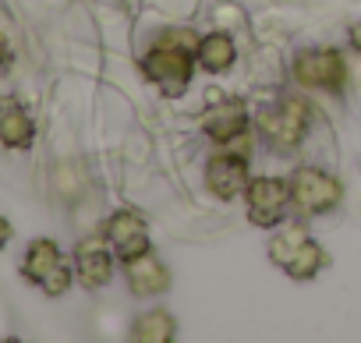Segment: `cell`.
Instances as JSON below:
<instances>
[{
  "instance_id": "1",
  "label": "cell",
  "mask_w": 361,
  "mask_h": 343,
  "mask_svg": "<svg viewBox=\"0 0 361 343\" xmlns=\"http://www.w3.org/2000/svg\"><path fill=\"white\" fill-rule=\"evenodd\" d=\"M269 258H273L280 269H287L294 280L315 276V273L322 269V262H326L322 248L308 237V230H305L301 223L283 227V230L269 241Z\"/></svg>"
},
{
  "instance_id": "2",
  "label": "cell",
  "mask_w": 361,
  "mask_h": 343,
  "mask_svg": "<svg viewBox=\"0 0 361 343\" xmlns=\"http://www.w3.org/2000/svg\"><path fill=\"white\" fill-rule=\"evenodd\" d=\"M308 117H312V110L305 99H280L276 106L262 110L259 127L273 149H294L308 131Z\"/></svg>"
},
{
  "instance_id": "3",
  "label": "cell",
  "mask_w": 361,
  "mask_h": 343,
  "mask_svg": "<svg viewBox=\"0 0 361 343\" xmlns=\"http://www.w3.org/2000/svg\"><path fill=\"white\" fill-rule=\"evenodd\" d=\"M22 273H25L32 283H39L50 297H61V294L71 287V273L64 269L57 244H54V241H47V237L32 241V248H29V255H25Z\"/></svg>"
},
{
  "instance_id": "4",
  "label": "cell",
  "mask_w": 361,
  "mask_h": 343,
  "mask_svg": "<svg viewBox=\"0 0 361 343\" xmlns=\"http://www.w3.org/2000/svg\"><path fill=\"white\" fill-rule=\"evenodd\" d=\"M290 199H294V206L301 213L315 216V213H326V209H333L340 202V185L329 174L315 170V166H301L298 174L290 177Z\"/></svg>"
},
{
  "instance_id": "5",
  "label": "cell",
  "mask_w": 361,
  "mask_h": 343,
  "mask_svg": "<svg viewBox=\"0 0 361 343\" xmlns=\"http://www.w3.org/2000/svg\"><path fill=\"white\" fill-rule=\"evenodd\" d=\"M142 71H145V78H152L166 96H177L180 89L188 85V78H192V54L180 50V46H156L152 54H145Z\"/></svg>"
},
{
  "instance_id": "6",
  "label": "cell",
  "mask_w": 361,
  "mask_h": 343,
  "mask_svg": "<svg viewBox=\"0 0 361 343\" xmlns=\"http://www.w3.org/2000/svg\"><path fill=\"white\" fill-rule=\"evenodd\" d=\"M347 75V64L336 50H308L294 64V78L308 89H340Z\"/></svg>"
},
{
  "instance_id": "7",
  "label": "cell",
  "mask_w": 361,
  "mask_h": 343,
  "mask_svg": "<svg viewBox=\"0 0 361 343\" xmlns=\"http://www.w3.org/2000/svg\"><path fill=\"white\" fill-rule=\"evenodd\" d=\"M283 202H287V185L276 181V177H259L248 185V216L255 227H273L280 223V213H283Z\"/></svg>"
},
{
  "instance_id": "8",
  "label": "cell",
  "mask_w": 361,
  "mask_h": 343,
  "mask_svg": "<svg viewBox=\"0 0 361 343\" xmlns=\"http://www.w3.org/2000/svg\"><path fill=\"white\" fill-rule=\"evenodd\" d=\"M106 237L114 241L117 255L128 258V262L149 251V230H145V220H142L138 213H128V209H124V213L110 216V223H106Z\"/></svg>"
},
{
  "instance_id": "9",
  "label": "cell",
  "mask_w": 361,
  "mask_h": 343,
  "mask_svg": "<svg viewBox=\"0 0 361 343\" xmlns=\"http://www.w3.org/2000/svg\"><path fill=\"white\" fill-rule=\"evenodd\" d=\"M206 185H209L213 195H220V199H234V195L248 185V163H245L241 156H234V152H220V156H213L209 166H206Z\"/></svg>"
},
{
  "instance_id": "10",
  "label": "cell",
  "mask_w": 361,
  "mask_h": 343,
  "mask_svg": "<svg viewBox=\"0 0 361 343\" xmlns=\"http://www.w3.org/2000/svg\"><path fill=\"white\" fill-rule=\"evenodd\" d=\"M245 124H248V110H245L241 99H224V103H216V106H209V110L202 113V127H206V135L216 138V142L238 138V135L245 131Z\"/></svg>"
},
{
  "instance_id": "11",
  "label": "cell",
  "mask_w": 361,
  "mask_h": 343,
  "mask_svg": "<svg viewBox=\"0 0 361 343\" xmlns=\"http://www.w3.org/2000/svg\"><path fill=\"white\" fill-rule=\"evenodd\" d=\"M75 266H78V276L85 287H103L114 273V262H110V251L99 244V241H85L78 244L75 251Z\"/></svg>"
},
{
  "instance_id": "12",
  "label": "cell",
  "mask_w": 361,
  "mask_h": 343,
  "mask_svg": "<svg viewBox=\"0 0 361 343\" xmlns=\"http://www.w3.org/2000/svg\"><path fill=\"white\" fill-rule=\"evenodd\" d=\"M128 283L135 294H159L170 287V273L159 258H152L149 251L128 262Z\"/></svg>"
},
{
  "instance_id": "13",
  "label": "cell",
  "mask_w": 361,
  "mask_h": 343,
  "mask_svg": "<svg viewBox=\"0 0 361 343\" xmlns=\"http://www.w3.org/2000/svg\"><path fill=\"white\" fill-rule=\"evenodd\" d=\"M0 142L11 149H25L32 145V120L18 103H0Z\"/></svg>"
},
{
  "instance_id": "14",
  "label": "cell",
  "mask_w": 361,
  "mask_h": 343,
  "mask_svg": "<svg viewBox=\"0 0 361 343\" xmlns=\"http://www.w3.org/2000/svg\"><path fill=\"white\" fill-rule=\"evenodd\" d=\"M199 61H202L206 71H227L234 64V43L216 32V36H209V39L199 43Z\"/></svg>"
},
{
  "instance_id": "15",
  "label": "cell",
  "mask_w": 361,
  "mask_h": 343,
  "mask_svg": "<svg viewBox=\"0 0 361 343\" xmlns=\"http://www.w3.org/2000/svg\"><path fill=\"white\" fill-rule=\"evenodd\" d=\"M170 336H173V318L166 311H149L131 329V339H145V343H166Z\"/></svg>"
},
{
  "instance_id": "16",
  "label": "cell",
  "mask_w": 361,
  "mask_h": 343,
  "mask_svg": "<svg viewBox=\"0 0 361 343\" xmlns=\"http://www.w3.org/2000/svg\"><path fill=\"white\" fill-rule=\"evenodd\" d=\"M192 43H195L192 32H163L159 36V46H180V50H188Z\"/></svg>"
},
{
  "instance_id": "17",
  "label": "cell",
  "mask_w": 361,
  "mask_h": 343,
  "mask_svg": "<svg viewBox=\"0 0 361 343\" xmlns=\"http://www.w3.org/2000/svg\"><path fill=\"white\" fill-rule=\"evenodd\" d=\"M8 241H11V223H8L4 216H0V248H4Z\"/></svg>"
},
{
  "instance_id": "18",
  "label": "cell",
  "mask_w": 361,
  "mask_h": 343,
  "mask_svg": "<svg viewBox=\"0 0 361 343\" xmlns=\"http://www.w3.org/2000/svg\"><path fill=\"white\" fill-rule=\"evenodd\" d=\"M350 43H354V46H357V50H361V22H357V25H354V29H350Z\"/></svg>"
},
{
  "instance_id": "19",
  "label": "cell",
  "mask_w": 361,
  "mask_h": 343,
  "mask_svg": "<svg viewBox=\"0 0 361 343\" xmlns=\"http://www.w3.org/2000/svg\"><path fill=\"white\" fill-rule=\"evenodd\" d=\"M0 64H8V43L0 39Z\"/></svg>"
}]
</instances>
